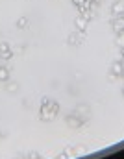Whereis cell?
Instances as JSON below:
<instances>
[{
    "label": "cell",
    "mask_w": 124,
    "mask_h": 159,
    "mask_svg": "<svg viewBox=\"0 0 124 159\" xmlns=\"http://www.w3.org/2000/svg\"><path fill=\"white\" fill-rule=\"evenodd\" d=\"M76 28H78L80 32H85V28H87V19H85V17H78V19H76Z\"/></svg>",
    "instance_id": "6da1fadb"
},
{
    "label": "cell",
    "mask_w": 124,
    "mask_h": 159,
    "mask_svg": "<svg viewBox=\"0 0 124 159\" xmlns=\"http://www.w3.org/2000/svg\"><path fill=\"white\" fill-rule=\"evenodd\" d=\"M26 24H28V19H26V17H21V19L17 20V28H21V30H24Z\"/></svg>",
    "instance_id": "7a4b0ae2"
},
{
    "label": "cell",
    "mask_w": 124,
    "mask_h": 159,
    "mask_svg": "<svg viewBox=\"0 0 124 159\" xmlns=\"http://www.w3.org/2000/svg\"><path fill=\"white\" fill-rule=\"evenodd\" d=\"M113 28H115V32H122V30H124V19H121L119 22H115V26H113Z\"/></svg>",
    "instance_id": "3957f363"
},
{
    "label": "cell",
    "mask_w": 124,
    "mask_h": 159,
    "mask_svg": "<svg viewBox=\"0 0 124 159\" xmlns=\"http://www.w3.org/2000/svg\"><path fill=\"white\" fill-rule=\"evenodd\" d=\"M72 2H74L76 6H80V7H82V6H83V0H72Z\"/></svg>",
    "instance_id": "277c9868"
},
{
    "label": "cell",
    "mask_w": 124,
    "mask_h": 159,
    "mask_svg": "<svg viewBox=\"0 0 124 159\" xmlns=\"http://www.w3.org/2000/svg\"><path fill=\"white\" fill-rule=\"evenodd\" d=\"M93 2H94V4H102V0H93Z\"/></svg>",
    "instance_id": "5b68a950"
}]
</instances>
